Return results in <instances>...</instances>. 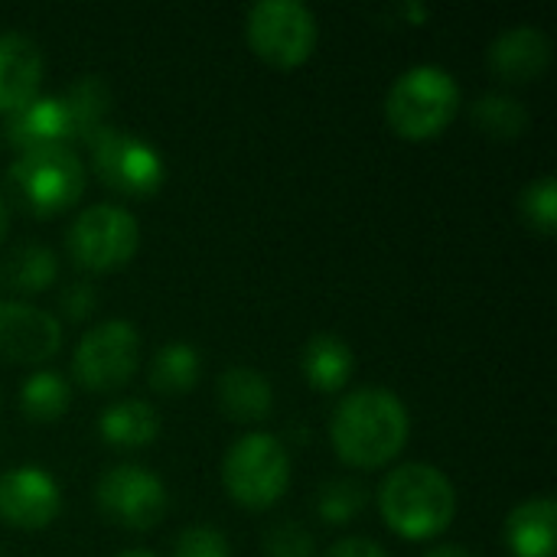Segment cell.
Listing matches in <instances>:
<instances>
[{"label":"cell","instance_id":"1","mask_svg":"<svg viewBox=\"0 0 557 557\" xmlns=\"http://www.w3.org/2000/svg\"><path fill=\"white\" fill-rule=\"evenodd\" d=\"M408 434V408L388 388H359L346 395L330 424V441L339 460L356 470H379L392 463L405 450Z\"/></svg>","mask_w":557,"mask_h":557},{"label":"cell","instance_id":"2","mask_svg":"<svg viewBox=\"0 0 557 557\" xmlns=\"http://www.w3.org/2000/svg\"><path fill=\"white\" fill-rule=\"evenodd\" d=\"M379 509L395 535L408 542H428L450 529L457 516V490L437 467L405 463L385 476L379 490Z\"/></svg>","mask_w":557,"mask_h":557},{"label":"cell","instance_id":"3","mask_svg":"<svg viewBox=\"0 0 557 557\" xmlns=\"http://www.w3.org/2000/svg\"><path fill=\"white\" fill-rule=\"evenodd\" d=\"M460 111V85L441 65H414L395 78L385 98V117L405 140H431L450 127Z\"/></svg>","mask_w":557,"mask_h":557},{"label":"cell","instance_id":"4","mask_svg":"<svg viewBox=\"0 0 557 557\" xmlns=\"http://www.w3.org/2000/svg\"><path fill=\"white\" fill-rule=\"evenodd\" d=\"M7 189L16 209L52 219L72 209L85 189V166L72 147H46L20 153L7 170Z\"/></svg>","mask_w":557,"mask_h":557},{"label":"cell","instance_id":"5","mask_svg":"<svg viewBox=\"0 0 557 557\" xmlns=\"http://www.w3.org/2000/svg\"><path fill=\"white\" fill-rule=\"evenodd\" d=\"M222 486L232 503L261 512L271 509L290 486V457L271 434H245L222 460Z\"/></svg>","mask_w":557,"mask_h":557},{"label":"cell","instance_id":"6","mask_svg":"<svg viewBox=\"0 0 557 557\" xmlns=\"http://www.w3.org/2000/svg\"><path fill=\"white\" fill-rule=\"evenodd\" d=\"M245 39L251 52L274 69L304 65L320 39L317 16L300 0H261L248 10Z\"/></svg>","mask_w":557,"mask_h":557},{"label":"cell","instance_id":"7","mask_svg":"<svg viewBox=\"0 0 557 557\" xmlns=\"http://www.w3.org/2000/svg\"><path fill=\"white\" fill-rule=\"evenodd\" d=\"M85 144L91 150V166L98 180L121 196H131V199L153 196L166 180V166L160 153L147 140L134 137L131 131L104 124Z\"/></svg>","mask_w":557,"mask_h":557},{"label":"cell","instance_id":"8","mask_svg":"<svg viewBox=\"0 0 557 557\" xmlns=\"http://www.w3.org/2000/svg\"><path fill=\"white\" fill-rule=\"evenodd\" d=\"M69 258L91 274L121 271L140 248V225L131 212L117 206H91L85 209L65 238Z\"/></svg>","mask_w":557,"mask_h":557},{"label":"cell","instance_id":"9","mask_svg":"<svg viewBox=\"0 0 557 557\" xmlns=\"http://www.w3.org/2000/svg\"><path fill=\"white\" fill-rule=\"evenodd\" d=\"M140 362V336L124 320H108L91 326L72 359V372L82 388L104 395L131 382Z\"/></svg>","mask_w":557,"mask_h":557},{"label":"cell","instance_id":"10","mask_svg":"<svg viewBox=\"0 0 557 557\" xmlns=\"http://www.w3.org/2000/svg\"><path fill=\"white\" fill-rule=\"evenodd\" d=\"M95 503L104 519L121 529L147 532L153 529L170 506L166 486L144 467H111L95 486Z\"/></svg>","mask_w":557,"mask_h":557},{"label":"cell","instance_id":"11","mask_svg":"<svg viewBox=\"0 0 557 557\" xmlns=\"http://www.w3.org/2000/svg\"><path fill=\"white\" fill-rule=\"evenodd\" d=\"M62 493L42 467H16L0 476V519L23 532H39L55 522Z\"/></svg>","mask_w":557,"mask_h":557},{"label":"cell","instance_id":"12","mask_svg":"<svg viewBox=\"0 0 557 557\" xmlns=\"http://www.w3.org/2000/svg\"><path fill=\"white\" fill-rule=\"evenodd\" d=\"M62 346V326L52 313L20 300L0 304V359L16 366L49 362Z\"/></svg>","mask_w":557,"mask_h":557},{"label":"cell","instance_id":"13","mask_svg":"<svg viewBox=\"0 0 557 557\" xmlns=\"http://www.w3.org/2000/svg\"><path fill=\"white\" fill-rule=\"evenodd\" d=\"M3 137L20 153H33V150H46V147H72L75 144L72 121H69V111H65L62 98H39V95L29 104L7 114Z\"/></svg>","mask_w":557,"mask_h":557},{"label":"cell","instance_id":"14","mask_svg":"<svg viewBox=\"0 0 557 557\" xmlns=\"http://www.w3.org/2000/svg\"><path fill=\"white\" fill-rule=\"evenodd\" d=\"M486 62L503 82H535L552 65V39L539 26H512L496 36Z\"/></svg>","mask_w":557,"mask_h":557},{"label":"cell","instance_id":"15","mask_svg":"<svg viewBox=\"0 0 557 557\" xmlns=\"http://www.w3.org/2000/svg\"><path fill=\"white\" fill-rule=\"evenodd\" d=\"M42 78V52L23 33H0V114L36 98Z\"/></svg>","mask_w":557,"mask_h":557},{"label":"cell","instance_id":"16","mask_svg":"<svg viewBox=\"0 0 557 557\" xmlns=\"http://www.w3.org/2000/svg\"><path fill=\"white\" fill-rule=\"evenodd\" d=\"M557 506L552 496L519 503L503 529V539L516 557H555Z\"/></svg>","mask_w":557,"mask_h":557},{"label":"cell","instance_id":"17","mask_svg":"<svg viewBox=\"0 0 557 557\" xmlns=\"http://www.w3.org/2000/svg\"><path fill=\"white\" fill-rule=\"evenodd\" d=\"M215 401L222 414L235 424H258L271 414L274 408V392L271 382L248 369V366H232L219 375V392Z\"/></svg>","mask_w":557,"mask_h":557},{"label":"cell","instance_id":"18","mask_svg":"<svg viewBox=\"0 0 557 557\" xmlns=\"http://www.w3.org/2000/svg\"><path fill=\"white\" fill-rule=\"evenodd\" d=\"M300 369H304V379L323 392V395H333V392H343L356 372V356L349 349V343L336 333H317L307 339L304 352H300Z\"/></svg>","mask_w":557,"mask_h":557},{"label":"cell","instance_id":"19","mask_svg":"<svg viewBox=\"0 0 557 557\" xmlns=\"http://www.w3.org/2000/svg\"><path fill=\"white\" fill-rule=\"evenodd\" d=\"M101 437L117 450H144L160 434V414L147 401H117L98 421Z\"/></svg>","mask_w":557,"mask_h":557},{"label":"cell","instance_id":"20","mask_svg":"<svg viewBox=\"0 0 557 557\" xmlns=\"http://www.w3.org/2000/svg\"><path fill=\"white\" fill-rule=\"evenodd\" d=\"M55 255L42 245H20L0 264V284L16 294H42L55 284Z\"/></svg>","mask_w":557,"mask_h":557},{"label":"cell","instance_id":"21","mask_svg":"<svg viewBox=\"0 0 557 557\" xmlns=\"http://www.w3.org/2000/svg\"><path fill=\"white\" fill-rule=\"evenodd\" d=\"M202 372V359L189 343H170L163 346L150 362V388L166 398H180L196 388Z\"/></svg>","mask_w":557,"mask_h":557},{"label":"cell","instance_id":"22","mask_svg":"<svg viewBox=\"0 0 557 557\" xmlns=\"http://www.w3.org/2000/svg\"><path fill=\"white\" fill-rule=\"evenodd\" d=\"M62 104L69 111L75 140L85 144L95 131L104 127V114H108V104H111V91H108V85L98 75H85V78H78L62 95Z\"/></svg>","mask_w":557,"mask_h":557},{"label":"cell","instance_id":"23","mask_svg":"<svg viewBox=\"0 0 557 557\" xmlns=\"http://www.w3.org/2000/svg\"><path fill=\"white\" fill-rule=\"evenodd\" d=\"M473 124L480 127V134L493 137V140H516L522 137V131L529 127V111L519 98L503 95V91H490L483 95L473 108H470Z\"/></svg>","mask_w":557,"mask_h":557},{"label":"cell","instance_id":"24","mask_svg":"<svg viewBox=\"0 0 557 557\" xmlns=\"http://www.w3.org/2000/svg\"><path fill=\"white\" fill-rule=\"evenodd\" d=\"M69 405H72L69 382L55 372H36L20 388V411L36 424L59 421L69 411Z\"/></svg>","mask_w":557,"mask_h":557},{"label":"cell","instance_id":"25","mask_svg":"<svg viewBox=\"0 0 557 557\" xmlns=\"http://www.w3.org/2000/svg\"><path fill=\"white\" fill-rule=\"evenodd\" d=\"M519 212L525 219V225L542 235V238H552L557 228V180L548 176H539L532 180L525 189H522V199H519Z\"/></svg>","mask_w":557,"mask_h":557},{"label":"cell","instance_id":"26","mask_svg":"<svg viewBox=\"0 0 557 557\" xmlns=\"http://www.w3.org/2000/svg\"><path fill=\"white\" fill-rule=\"evenodd\" d=\"M362 506H366V490L356 480H330L317 499V512L330 525H346L362 512Z\"/></svg>","mask_w":557,"mask_h":557},{"label":"cell","instance_id":"27","mask_svg":"<svg viewBox=\"0 0 557 557\" xmlns=\"http://www.w3.org/2000/svg\"><path fill=\"white\" fill-rule=\"evenodd\" d=\"M264 555L268 557H313V539L307 529L294 522H281L264 535Z\"/></svg>","mask_w":557,"mask_h":557},{"label":"cell","instance_id":"28","mask_svg":"<svg viewBox=\"0 0 557 557\" xmlns=\"http://www.w3.org/2000/svg\"><path fill=\"white\" fill-rule=\"evenodd\" d=\"M173 557H232V552H228V542H225L222 532L196 525V529H186L176 539Z\"/></svg>","mask_w":557,"mask_h":557},{"label":"cell","instance_id":"29","mask_svg":"<svg viewBox=\"0 0 557 557\" xmlns=\"http://www.w3.org/2000/svg\"><path fill=\"white\" fill-rule=\"evenodd\" d=\"M95 304H98V297H95V290H91L88 284H69V287L59 294V310H62L65 320H72V323L91 317V313H95Z\"/></svg>","mask_w":557,"mask_h":557},{"label":"cell","instance_id":"30","mask_svg":"<svg viewBox=\"0 0 557 557\" xmlns=\"http://www.w3.org/2000/svg\"><path fill=\"white\" fill-rule=\"evenodd\" d=\"M323 557H388L382 545L369 542V539H346V542H336Z\"/></svg>","mask_w":557,"mask_h":557},{"label":"cell","instance_id":"31","mask_svg":"<svg viewBox=\"0 0 557 557\" xmlns=\"http://www.w3.org/2000/svg\"><path fill=\"white\" fill-rule=\"evenodd\" d=\"M424 557H473L467 548H460V545H444V548H434V552H428Z\"/></svg>","mask_w":557,"mask_h":557},{"label":"cell","instance_id":"32","mask_svg":"<svg viewBox=\"0 0 557 557\" xmlns=\"http://www.w3.org/2000/svg\"><path fill=\"white\" fill-rule=\"evenodd\" d=\"M7 225H10V212H7V202L0 199V245L7 238Z\"/></svg>","mask_w":557,"mask_h":557},{"label":"cell","instance_id":"33","mask_svg":"<svg viewBox=\"0 0 557 557\" xmlns=\"http://www.w3.org/2000/svg\"><path fill=\"white\" fill-rule=\"evenodd\" d=\"M117 557H153L150 552H144V548H131V552H121Z\"/></svg>","mask_w":557,"mask_h":557}]
</instances>
